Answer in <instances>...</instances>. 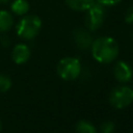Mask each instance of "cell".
Wrapping results in <instances>:
<instances>
[{
    "mask_svg": "<svg viewBox=\"0 0 133 133\" xmlns=\"http://www.w3.org/2000/svg\"><path fill=\"white\" fill-rule=\"evenodd\" d=\"M92 57L100 63H110L119 54V46L111 36H100L92 41L90 46Z\"/></svg>",
    "mask_w": 133,
    "mask_h": 133,
    "instance_id": "cell-1",
    "label": "cell"
},
{
    "mask_svg": "<svg viewBox=\"0 0 133 133\" xmlns=\"http://www.w3.org/2000/svg\"><path fill=\"white\" fill-rule=\"evenodd\" d=\"M42 29V20L35 15H25L17 24L16 30L19 37L31 41L36 37Z\"/></svg>",
    "mask_w": 133,
    "mask_h": 133,
    "instance_id": "cell-2",
    "label": "cell"
},
{
    "mask_svg": "<svg viewBox=\"0 0 133 133\" xmlns=\"http://www.w3.org/2000/svg\"><path fill=\"white\" fill-rule=\"evenodd\" d=\"M81 73V62L76 57H64L57 64L58 76L65 81H73Z\"/></svg>",
    "mask_w": 133,
    "mask_h": 133,
    "instance_id": "cell-3",
    "label": "cell"
},
{
    "mask_svg": "<svg viewBox=\"0 0 133 133\" xmlns=\"http://www.w3.org/2000/svg\"><path fill=\"white\" fill-rule=\"evenodd\" d=\"M133 102V89L127 85H118L109 94V103L115 109H124Z\"/></svg>",
    "mask_w": 133,
    "mask_h": 133,
    "instance_id": "cell-4",
    "label": "cell"
},
{
    "mask_svg": "<svg viewBox=\"0 0 133 133\" xmlns=\"http://www.w3.org/2000/svg\"><path fill=\"white\" fill-rule=\"evenodd\" d=\"M85 11L86 12H85V18H84V23H85L86 29H88L89 31L98 30L103 25L104 20H105L104 6L96 1Z\"/></svg>",
    "mask_w": 133,
    "mask_h": 133,
    "instance_id": "cell-5",
    "label": "cell"
},
{
    "mask_svg": "<svg viewBox=\"0 0 133 133\" xmlns=\"http://www.w3.org/2000/svg\"><path fill=\"white\" fill-rule=\"evenodd\" d=\"M113 76L118 82L127 83L132 79L133 71L126 61L119 60L113 66Z\"/></svg>",
    "mask_w": 133,
    "mask_h": 133,
    "instance_id": "cell-6",
    "label": "cell"
},
{
    "mask_svg": "<svg viewBox=\"0 0 133 133\" xmlns=\"http://www.w3.org/2000/svg\"><path fill=\"white\" fill-rule=\"evenodd\" d=\"M73 38L76 46L82 50H85L87 48H90L92 44V36L88 29L84 28H77L73 32Z\"/></svg>",
    "mask_w": 133,
    "mask_h": 133,
    "instance_id": "cell-7",
    "label": "cell"
},
{
    "mask_svg": "<svg viewBox=\"0 0 133 133\" xmlns=\"http://www.w3.org/2000/svg\"><path fill=\"white\" fill-rule=\"evenodd\" d=\"M30 48L26 44H17L11 51V58L17 64H23L30 58Z\"/></svg>",
    "mask_w": 133,
    "mask_h": 133,
    "instance_id": "cell-8",
    "label": "cell"
},
{
    "mask_svg": "<svg viewBox=\"0 0 133 133\" xmlns=\"http://www.w3.org/2000/svg\"><path fill=\"white\" fill-rule=\"evenodd\" d=\"M14 25V17L7 10L1 9L0 10V32L5 33L12 28Z\"/></svg>",
    "mask_w": 133,
    "mask_h": 133,
    "instance_id": "cell-9",
    "label": "cell"
},
{
    "mask_svg": "<svg viewBox=\"0 0 133 133\" xmlns=\"http://www.w3.org/2000/svg\"><path fill=\"white\" fill-rule=\"evenodd\" d=\"M95 2H96V0H65L66 5L71 9L77 10V11L87 10Z\"/></svg>",
    "mask_w": 133,
    "mask_h": 133,
    "instance_id": "cell-10",
    "label": "cell"
},
{
    "mask_svg": "<svg viewBox=\"0 0 133 133\" xmlns=\"http://www.w3.org/2000/svg\"><path fill=\"white\" fill-rule=\"evenodd\" d=\"M10 9H11L12 14L23 17V16L27 15V12L30 9V6H29V3L27 0H14L10 5Z\"/></svg>",
    "mask_w": 133,
    "mask_h": 133,
    "instance_id": "cell-11",
    "label": "cell"
},
{
    "mask_svg": "<svg viewBox=\"0 0 133 133\" xmlns=\"http://www.w3.org/2000/svg\"><path fill=\"white\" fill-rule=\"evenodd\" d=\"M75 133H97V129L90 122L82 119L76 124Z\"/></svg>",
    "mask_w": 133,
    "mask_h": 133,
    "instance_id": "cell-12",
    "label": "cell"
},
{
    "mask_svg": "<svg viewBox=\"0 0 133 133\" xmlns=\"http://www.w3.org/2000/svg\"><path fill=\"white\" fill-rule=\"evenodd\" d=\"M11 87V80L8 76L0 74V92H6Z\"/></svg>",
    "mask_w": 133,
    "mask_h": 133,
    "instance_id": "cell-13",
    "label": "cell"
},
{
    "mask_svg": "<svg viewBox=\"0 0 133 133\" xmlns=\"http://www.w3.org/2000/svg\"><path fill=\"white\" fill-rule=\"evenodd\" d=\"M114 131V124L110 121H106L101 124L100 126V133H113Z\"/></svg>",
    "mask_w": 133,
    "mask_h": 133,
    "instance_id": "cell-14",
    "label": "cell"
},
{
    "mask_svg": "<svg viewBox=\"0 0 133 133\" xmlns=\"http://www.w3.org/2000/svg\"><path fill=\"white\" fill-rule=\"evenodd\" d=\"M125 22L128 24H133V5L130 6L129 8H127L125 16H124Z\"/></svg>",
    "mask_w": 133,
    "mask_h": 133,
    "instance_id": "cell-15",
    "label": "cell"
},
{
    "mask_svg": "<svg viewBox=\"0 0 133 133\" xmlns=\"http://www.w3.org/2000/svg\"><path fill=\"white\" fill-rule=\"evenodd\" d=\"M96 1L105 7V6H114L118 4L122 0H96Z\"/></svg>",
    "mask_w": 133,
    "mask_h": 133,
    "instance_id": "cell-16",
    "label": "cell"
},
{
    "mask_svg": "<svg viewBox=\"0 0 133 133\" xmlns=\"http://www.w3.org/2000/svg\"><path fill=\"white\" fill-rule=\"evenodd\" d=\"M0 43H1L2 46L7 47L8 44H9V39H8V37H7L6 35H4V36H1V37H0Z\"/></svg>",
    "mask_w": 133,
    "mask_h": 133,
    "instance_id": "cell-17",
    "label": "cell"
},
{
    "mask_svg": "<svg viewBox=\"0 0 133 133\" xmlns=\"http://www.w3.org/2000/svg\"><path fill=\"white\" fill-rule=\"evenodd\" d=\"M9 0H0V4H7Z\"/></svg>",
    "mask_w": 133,
    "mask_h": 133,
    "instance_id": "cell-18",
    "label": "cell"
},
{
    "mask_svg": "<svg viewBox=\"0 0 133 133\" xmlns=\"http://www.w3.org/2000/svg\"><path fill=\"white\" fill-rule=\"evenodd\" d=\"M1 131H2V122L0 121V133H1Z\"/></svg>",
    "mask_w": 133,
    "mask_h": 133,
    "instance_id": "cell-19",
    "label": "cell"
},
{
    "mask_svg": "<svg viewBox=\"0 0 133 133\" xmlns=\"http://www.w3.org/2000/svg\"><path fill=\"white\" fill-rule=\"evenodd\" d=\"M132 89H133V86H132Z\"/></svg>",
    "mask_w": 133,
    "mask_h": 133,
    "instance_id": "cell-20",
    "label": "cell"
},
{
    "mask_svg": "<svg viewBox=\"0 0 133 133\" xmlns=\"http://www.w3.org/2000/svg\"><path fill=\"white\" fill-rule=\"evenodd\" d=\"M132 37H133V35H132Z\"/></svg>",
    "mask_w": 133,
    "mask_h": 133,
    "instance_id": "cell-21",
    "label": "cell"
}]
</instances>
